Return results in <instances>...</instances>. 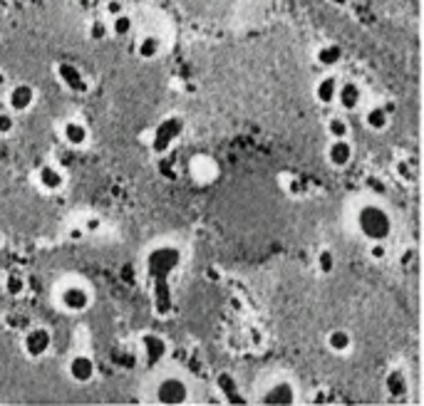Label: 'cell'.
I'll return each instance as SVG.
<instances>
[{
  "mask_svg": "<svg viewBox=\"0 0 424 406\" xmlns=\"http://www.w3.org/2000/svg\"><path fill=\"white\" fill-rule=\"evenodd\" d=\"M325 131H327L330 139H345V136H350V122H347V116L345 114H333L330 119H327Z\"/></svg>",
  "mask_w": 424,
  "mask_h": 406,
  "instance_id": "484cf974",
  "label": "cell"
},
{
  "mask_svg": "<svg viewBox=\"0 0 424 406\" xmlns=\"http://www.w3.org/2000/svg\"><path fill=\"white\" fill-rule=\"evenodd\" d=\"M407 392H410V379H407L405 369H399V367L392 369L385 377V394L390 399L399 401V399H405Z\"/></svg>",
  "mask_w": 424,
  "mask_h": 406,
  "instance_id": "ac0fdd59",
  "label": "cell"
},
{
  "mask_svg": "<svg viewBox=\"0 0 424 406\" xmlns=\"http://www.w3.org/2000/svg\"><path fill=\"white\" fill-rule=\"evenodd\" d=\"M38 102V92L30 82H18L5 92V104L13 114H25Z\"/></svg>",
  "mask_w": 424,
  "mask_h": 406,
  "instance_id": "9c48e42d",
  "label": "cell"
},
{
  "mask_svg": "<svg viewBox=\"0 0 424 406\" xmlns=\"http://www.w3.org/2000/svg\"><path fill=\"white\" fill-rule=\"evenodd\" d=\"M216 389L221 394V399L226 404H243V394H241V387H238V381L234 379V374L229 372H221L216 377Z\"/></svg>",
  "mask_w": 424,
  "mask_h": 406,
  "instance_id": "e0dca14e",
  "label": "cell"
},
{
  "mask_svg": "<svg viewBox=\"0 0 424 406\" xmlns=\"http://www.w3.org/2000/svg\"><path fill=\"white\" fill-rule=\"evenodd\" d=\"M184 134V119L182 116H166L154 127V134H151V151L157 156L166 154L174 144L182 139Z\"/></svg>",
  "mask_w": 424,
  "mask_h": 406,
  "instance_id": "8992f818",
  "label": "cell"
},
{
  "mask_svg": "<svg viewBox=\"0 0 424 406\" xmlns=\"http://www.w3.org/2000/svg\"><path fill=\"white\" fill-rule=\"evenodd\" d=\"M62 142L70 149H85L90 144V129L87 124L77 122V119H67L62 124Z\"/></svg>",
  "mask_w": 424,
  "mask_h": 406,
  "instance_id": "2e32d148",
  "label": "cell"
},
{
  "mask_svg": "<svg viewBox=\"0 0 424 406\" xmlns=\"http://www.w3.org/2000/svg\"><path fill=\"white\" fill-rule=\"evenodd\" d=\"M338 82L340 79L335 77V75H325V77H320L318 82H315V99H318V104H323V107H330V104H335V94H338Z\"/></svg>",
  "mask_w": 424,
  "mask_h": 406,
  "instance_id": "44dd1931",
  "label": "cell"
},
{
  "mask_svg": "<svg viewBox=\"0 0 424 406\" xmlns=\"http://www.w3.org/2000/svg\"><path fill=\"white\" fill-rule=\"evenodd\" d=\"M301 394L290 379H278L273 381L268 389L258 394V404H271V406H293L298 404Z\"/></svg>",
  "mask_w": 424,
  "mask_h": 406,
  "instance_id": "ba28073f",
  "label": "cell"
},
{
  "mask_svg": "<svg viewBox=\"0 0 424 406\" xmlns=\"http://www.w3.org/2000/svg\"><path fill=\"white\" fill-rule=\"evenodd\" d=\"M325 159L333 168L350 166L355 159V147L350 142V136H345V139H330V144L325 149Z\"/></svg>",
  "mask_w": 424,
  "mask_h": 406,
  "instance_id": "7c38bea8",
  "label": "cell"
},
{
  "mask_svg": "<svg viewBox=\"0 0 424 406\" xmlns=\"http://www.w3.org/2000/svg\"><path fill=\"white\" fill-rule=\"evenodd\" d=\"M355 228H358L360 238H365L367 243L390 240L392 231H395V220H392V213L379 201H365L355 211Z\"/></svg>",
  "mask_w": 424,
  "mask_h": 406,
  "instance_id": "7a4b0ae2",
  "label": "cell"
},
{
  "mask_svg": "<svg viewBox=\"0 0 424 406\" xmlns=\"http://www.w3.org/2000/svg\"><path fill=\"white\" fill-rule=\"evenodd\" d=\"M3 290H5L8 297H23L27 290V283H25V277L18 275V272H10V275H5V280H3Z\"/></svg>",
  "mask_w": 424,
  "mask_h": 406,
  "instance_id": "4316f807",
  "label": "cell"
},
{
  "mask_svg": "<svg viewBox=\"0 0 424 406\" xmlns=\"http://www.w3.org/2000/svg\"><path fill=\"white\" fill-rule=\"evenodd\" d=\"M162 50H164V45L157 35H142L137 42V55H139V60H144V62L157 60L159 55H162Z\"/></svg>",
  "mask_w": 424,
  "mask_h": 406,
  "instance_id": "603a6c76",
  "label": "cell"
},
{
  "mask_svg": "<svg viewBox=\"0 0 424 406\" xmlns=\"http://www.w3.org/2000/svg\"><path fill=\"white\" fill-rule=\"evenodd\" d=\"M151 399L157 401V404H164V406H182V404H189L191 401V384L186 377L177 372H169V374H162L154 384V394H151Z\"/></svg>",
  "mask_w": 424,
  "mask_h": 406,
  "instance_id": "3957f363",
  "label": "cell"
},
{
  "mask_svg": "<svg viewBox=\"0 0 424 406\" xmlns=\"http://www.w3.org/2000/svg\"><path fill=\"white\" fill-rule=\"evenodd\" d=\"M189 174L196 183L209 186V183H214V181L219 179V164L206 154H196V156H191V162H189Z\"/></svg>",
  "mask_w": 424,
  "mask_h": 406,
  "instance_id": "4fadbf2b",
  "label": "cell"
},
{
  "mask_svg": "<svg viewBox=\"0 0 424 406\" xmlns=\"http://www.w3.org/2000/svg\"><path fill=\"white\" fill-rule=\"evenodd\" d=\"M53 332L42 325H30L27 329H23V342H20V347H23V355L27 359H42V357L50 355V349H53Z\"/></svg>",
  "mask_w": 424,
  "mask_h": 406,
  "instance_id": "5b68a950",
  "label": "cell"
},
{
  "mask_svg": "<svg viewBox=\"0 0 424 406\" xmlns=\"http://www.w3.org/2000/svg\"><path fill=\"white\" fill-rule=\"evenodd\" d=\"M124 3L122 0H105V15H110V18H114V15L124 13Z\"/></svg>",
  "mask_w": 424,
  "mask_h": 406,
  "instance_id": "836d02e7",
  "label": "cell"
},
{
  "mask_svg": "<svg viewBox=\"0 0 424 406\" xmlns=\"http://www.w3.org/2000/svg\"><path fill=\"white\" fill-rule=\"evenodd\" d=\"M325 347L333 355H350L353 352V335L347 329H330L325 337Z\"/></svg>",
  "mask_w": 424,
  "mask_h": 406,
  "instance_id": "7402d4cb",
  "label": "cell"
},
{
  "mask_svg": "<svg viewBox=\"0 0 424 406\" xmlns=\"http://www.w3.org/2000/svg\"><path fill=\"white\" fill-rule=\"evenodd\" d=\"M335 104H338L342 112H355L360 110L362 104V90L355 79H345V82H338V94H335Z\"/></svg>",
  "mask_w": 424,
  "mask_h": 406,
  "instance_id": "9a60e30c",
  "label": "cell"
},
{
  "mask_svg": "<svg viewBox=\"0 0 424 406\" xmlns=\"http://www.w3.org/2000/svg\"><path fill=\"white\" fill-rule=\"evenodd\" d=\"M67 377H70L72 384H79V387L92 384L95 377H97V361H95V357L85 355V352L70 357V361H67Z\"/></svg>",
  "mask_w": 424,
  "mask_h": 406,
  "instance_id": "30bf717a",
  "label": "cell"
},
{
  "mask_svg": "<svg viewBox=\"0 0 424 406\" xmlns=\"http://www.w3.org/2000/svg\"><path fill=\"white\" fill-rule=\"evenodd\" d=\"M335 265H338V258H335V253L330 251V248H323V251L315 255V268H318L320 275H333Z\"/></svg>",
  "mask_w": 424,
  "mask_h": 406,
  "instance_id": "83f0119b",
  "label": "cell"
},
{
  "mask_svg": "<svg viewBox=\"0 0 424 406\" xmlns=\"http://www.w3.org/2000/svg\"><path fill=\"white\" fill-rule=\"evenodd\" d=\"M327 3H330V5H335V8H345L350 0H327Z\"/></svg>",
  "mask_w": 424,
  "mask_h": 406,
  "instance_id": "74e56055",
  "label": "cell"
},
{
  "mask_svg": "<svg viewBox=\"0 0 424 406\" xmlns=\"http://www.w3.org/2000/svg\"><path fill=\"white\" fill-rule=\"evenodd\" d=\"M55 75H58L60 84L65 90L75 92V94H87L90 92V79L85 77V72L79 70L77 65H72V62H58L55 65Z\"/></svg>",
  "mask_w": 424,
  "mask_h": 406,
  "instance_id": "8fae6325",
  "label": "cell"
},
{
  "mask_svg": "<svg viewBox=\"0 0 424 406\" xmlns=\"http://www.w3.org/2000/svg\"><path fill=\"white\" fill-rule=\"evenodd\" d=\"M110 359L117 369H127V372H132V369L139 364V355L134 352V349H127V347H114L112 349Z\"/></svg>",
  "mask_w": 424,
  "mask_h": 406,
  "instance_id": "cb8c5ba5",
  "label": "cell"
},
{
  "mask_svg": "<svg viewBox=\"0 0 424 406\" xmlns=\"http://www.w3.org/2000/svg\"><path fill=\"white\" fill-rule=\"evenodd\" d=\"M137 355H139V361H144L147 367H157L169 355V342L164 340L162 335H157V332H144L139 337Z\"/></svg>",
  "mask_w": 424,
  "mask_h": 406,
  "instance_id": "52a82bcc",
  "label": "cell"
},
{
  "mask_svg": "<svg viewBox=\"0 0 424 406\" xmlns=\"http://www.w3.org/2000/svg\"><path fill=\"white\" fill-rule=\"evenodd\" d=\"M362 122H365V127L370 131L379 134V131H385L387 127H390L392 114L385 110V104H372V107L365 110V114H362Z\"/></svg>",
  "mask_w": 424,
  "mask_h": 406,
  "instance_id": "d6986e66",
  "label": "cell"
},
{
  "mask_svg": "<svg viewBox=\"0 0 424 406\" xmlns=\"http://www.w3.org/2000/svg\"><path fill=\"white\" fill-rule=\"evenodd\" d=\"M15 131V114L10 110L0 112V136H10Z\"/></svg>",
  "mask_w": 424,
  "mask_h": 406,
  "instance_id": "1f68e13d",
  "label": "cell"
},
{
  "mask_svg": "<svg viewBox=\"0 0 424 406\" xmlns=\"http://www.w3.org/2000/svg\"><path fill=\"white\" fill-rule=\"evenodd\" d=\"M92 290L85 283H67L58 290V305L67 315H82L92 307Z\"/></svg>",
  "mask_w": 424,
  "mask_h": 406,
  "instance_id": "277c9868",
  "label": "cell"
},
{
  "mask_svg": "<svg viewBox=\"0 0 424 406\" xmlns=\"http://www.w3.org/2000/svg\"><path fill=\"white\" fill-rule=\"evenodd\" d=\"M38 181L40 191H45V194H60L62 188H65V174H62V168H58L55 164H42L38 168Z\"/></svg>",
  "mask_w": 424,
  "mask_h": 406,
  "instance_id": "5bb4252c",
  "label": "cell"
},
{
  "mask_svg": "<svg viewBox=\"0 0 424 406\" xmlns=\"http://www.w3.org/2000/svg\"><path fill=\"white\" fill-rule=\"evenodd\" d=\"M5 87H8V75H5L3 70H0V92L5 90Z\"/></svg>",
  "mask_w": 424,
  "mask_h": 406,
  "instance_id": "8d00e7d4",
  "label": "cell"
},
{
  "mask_svg": "<svg viewBox=\"0 0 424 406\" xmlns=\"http://www.w3.org/2000/svg\"><path fill=\"white\" fill-rule=\"evenodd\" d=\"M179 265H182V251L171 243L154 245L144 255V272H147V277L154 285V312L159 317L169 315L171 309L169 277L179 270Z\"/></svg>",
  "mask_w": 424,
  "mask_h": 406,
  "instance_id": "6da1fadb",
  "label": "cell"
},
{
  "mask_svg": "<svg viewBox=\"0 0 424 406\" xmlns=\"http://www.w3.org/2000/svg\"><path fill=\"white\" fill-rule=\"evenodd\" d=\"M345 60V52H342V47L338 45V42H323V45L315 50V62H318L320 67H338L340 62Z\"/></svg>",
  "mask_w": 424,
  "mask_h": 406,
  "instance_id": "ffe728a7",
  "label": "cell"
},
{
  "mask_svg": "<svg viewBox=\"0 0 424 406\" xmlns=\"http://www.w3.org/2000/svg\"><path fill=\"white\" fill-rule=\"evenodd\" d=\"M119 277H122V283H127V285H137V268L132 263H124L122 268H119Z\"/></svg>",
  "mask_w": 424,
  "mask_h": 406,
  "instance_id": "d6a6232c",
  "label": "cell"
},
{
  "mask_svg": "<svg viewBox=\"0 0 424 406\" xmlns=\"http://www.w3.org/2000/svg\"><path fill=\"white\" fill-rule=\"evenodd\" d=\"M367 255L372 263H385L387 260V240H372L367 245Z\"/></svg>",
  "mask_w": 424,
  "mask_h": 406,
  "instance_id": "f546056e",
  "label": "cell"
},
{
  "mask_svg": "<svg viewBox=\"0 0 424 406\" xmlns=\"http://www.w3.org/2000/svg\"><path fill=\"white\" fill-rule=\"evenodd\" d=\"M132 30H134V20H132V15L127 13V10L112 18V23H110V35H114V38H129Z\"/></svg>",
  "mask_w": 424,
  "mask_h": 406,
  "instance_id": "d4e9b609",
  "label": "cell"
},
{
  "mask_svg": "<svg viewBox=\"0 0 424 406\" xmlns=\"http://www.w3.org/2000/svg\"><path fill=\"white\" fill-rule=\"evenodd\" d=\"M310 401H313V404H325V401H333V394L327 392V389H318Z\"/></svg>",
  "mask_w": 424,
  "mask_h": 406,
  "instance_id": "e575fe53",
  "label": "cell"
},
{
  "mask_svg": "<svg viewBox=\"0 0 424 406\" xmlns=\"http://www.w3.org/2000/svg\"><path fill=\"white\" fill-rule=\"evenodd\" d=\"M5 327L8 329H27L30 327V317L27 315H20V312H10V315H5Z\"/></svg>",
  "mask_w": 424,
  "mask_h": 406,
  "instance_id": "4dcf8cb0",
  "label": "cell"
},
{
  "mask_svg": "<svg viewBox=\"0 0 424 406\" xmlns=\"http://www.w3.org/2000/svg\"><path fill=\"white\" fill-rule=\"evenodd\" d=\"M87 35H90L92 42H102V40H107V35H110V25H107V20H102V18L92 20L90 27H87Z\"/></svg>",
  "mask_w": 424,
  "mask_h": 406,
  "instance_id": "f1b7e54d",
  "label": "cell"
},
{
  "mask_svg": "<svg viewBox=\"0 0 424 406\" xmlns=\"http://www.w3.org/2000/svg\"><path fill=\"white\" fill-rule=\"evenodd\" d=\"M99 226H102V223H99V218H95V216H90V218L85 220V231L87 233H97Z\"/></svg>",
  "mask_w": 424,
  "mask_h": 406,
  "instance_id": "d590c367",
  "label": "cell"
}]
</instances>
